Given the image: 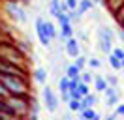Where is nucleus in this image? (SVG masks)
Instances as JSON below:
<instances>
[{
  "label": "nucleus",
  "mask_w": 124,
  "mask_h": 120,
  "mask_svg": "<svg viewBox=\"0 0 124 120\" xmlns=\"http://www.w3.org/2000/svg\"><path fill=\"white\" fill-rule=\"evenodd\" d=\"M64 43H66V52H68V56H71V58H77L79 54H81V47H79V41L75 39V38L66 39Z\"/></svg>",
  "instance_id": "obj_8"
},
{
  "label": "nucleus",
  "mask_w": 124,
  "mask_h": 120,
  "mask_svg": "<svg viewBox=\"0 0 124 120\" xmlns=\"http://www.w3.org/2000/svg\"><path fill=\"white\" fill-rule=\"evenodd\" d=\"M62 101H66V103L70 101V94L68 92H62Z\"/></svg>",
  "instance_id": "obj_34"
},
{
  "label": "nucleus",
  "mask_w": 124,
  "mask_h": 120,
  "mask_svg": "<svg viewBox=\"0 0 124 120\" xmlns=\"http://www.w3.org/2000/svg\"><path fill=\"white\" fill-rule=\"evenodd\" d=\"M0 54H2V60H4V62L15 64V66H19V64L23 62V56L19 54V49H17V47H11V45L0 47Z\"/></svg>",
  "instance_id": "obj_5"
},
{
  "label": "nucleus",
  "mask_w": 124,
  "mask_h": 120,
  "mask_svg": "<svg viewBox=\"0 0 124 120\" xmlns=\"http://www.w3.org/2000/svg\"><path fill=\"white\" fill-rule=\"evenodd\" d=\"M56 21H58V24H66V22H71L70 19H68V15H66V13H62V11L56 15Z\"/></svg>",
  "instance_id": "obj_27"
},
{
  "label": "nucleus",
  "mask_w": 124,
  "mask_h": 120,
  "mask_svg": "<svg viewBox=\"0 0 124 120\" xmlns=\"http://www.w3.org/2000/svg\"><path fill=\"white\" fill-rule=\"evenodd\" d=\"M96 101H98V98L94 96V94H86V96H83V98H81V111H83V109H90V107H94Z\"/></svg>",
  "instance_id": "obj_11"
},
{
  "label": "nucleus",
  "mask_w": 124,
  "mask_h": 120,
  "mask_svg": "<svg viewBox=\"0 0 124 120\" xmlns=\"http://www.w3.org/2000/svg\"><path fill=\"white\" fill-rule=\"evenodd\" d=\"M79 79H81V82H85V84H90V82H92V73H83V71H81Z\"/></svg>",
  "instance_id": "obj_25"
},
{
  "label": "nucleus",
  "mask_w": 124,
  "mask_h": 120,
  "mask_svg": "<svg viewBox=\"0 0 124 120\" xmlns=\"http://www.w3.org/2000/svg\"><path fill=\"white\" fill-rule=\"evenodd\" d=\"M94 2V6H96V4H100V6H105V0H92Z\"/></svg>",
  "instance_id": "obj_37"
},
{
  "label": "nucleus",
  "mask_w": 124,
  "mask_h": 120,
  "mask_svg": "<svg viewBox=\"0 0 124 120\" xmlns=\"http://www.w3.org/2000/svg\"><path fill=\"white\" fill-rule=\"evenodd\" d=\"M105 120H116V112H113V114H109V116H105Z\"/></svg>",
  "instance_id": "obj_36"
},
{
  "label": "nucleus",
  "mask_w": 124,
  "mask_h": 120,
  "mask_svg": "<svg viewBox=\"0 0 124 120\" xmlns=\"http://www.w3.org/2000/svg\"><path fill=\"white\" fill-rule=\"evenodd\" d=\"M70 38H73V26H71V22L60 24V32H58V38H56V39H60L62 43H64V41L70 39Z\"/></svg>",
  "instance_id": "obj_9"
},
{
  "label": "nucleus",
  "mask_w": 124,
  "mask_h": 120,
  "mask_svg": "<svg viewBox=\"0 0 124 120\" xmlns=\"http://www.w3.org/2000/svg\"><path fill=\"white\" fill-rule=\"evenodd\" d=\"M116 36H118V39H120V41H122V45H124V28L118 30V34H116Z\"/></svg>",
  "instance_id": "obj_33"
},
{
  "label": "nucleus",
  "mask_w": 124,
  "mask_h": 120,
  "mask_svg": "<svg viewBox=\"0 0 124 120\" xmlns=\"http://www.w3.org/2000/svg\"><path fill=\"white\" fill-rule=\"evenodd\" d=\"M58 90H60V94H62V92H68V90H70V79H68L66 75H64L60 81H58Z\"/></svg>",
  "instance_id": "obj_19"
},
{
  "label": "nucleus",
  "mask_w": 124,
  "mask_h": 120,
  "mask_svg": "<svg viewBox=\"0 0 124 120\" xmlns=\"http://www.w3.org/2000/svg\"><path fill=\"white\" fill-rule=\"evenodd\" d=\"M4 11L13 22H19V24H24L28 21V15H26V9H24L17 0H9L8 4L4 6Z\"/></svg>",
  "instance_id": "obj_2"
},
{
  "label": "nucleus",
  "mask_w": 124,
  "mask_h": 120,
  "mask_svg": "<svg viewBox=\"0 0 124 120\" xmlns=\"http://www.w3.org/2000/svg\"><path fill=\"white\" fill-rule=\"evenodd\" d=\"M105 6L111 8V11H113V13H116V11L124 6V0H105Z\"/></svg>",
  "instance_id": "obj_15"
},
{
  "label": "nucleus",
  "mask_w": 124,
  "mask_h": 120,
  "mask_svg": "<svg viewBox=\"0 0 124 120\" xmlns=\"http://www.w3.org/2000/svg\"><path fill=\"white\" fill-rule=\"evenodd\" d=\"M115 90H116V88H115V86H107V88L103 90V92H105V96H107V98H109V96H113V94H116Z\"/></svg>",
  "instance_id": "obj_31"
},
{
  "label": "nucleus",
  "mask_w": 124,
  "mask_h": 120,
  "mask_svg": "<svg viewBox=\"0 0 124 120\" xmlns=\"http://www.w3.org/2000/svg\"><path fill=\"white\" fill-rule=\"evenodd\" d=\"M36 36H38L39 43L43 45V47H49V45H51V39H49L47 34L43 32V17H38V19H36Z\"/></svg>",
  "instance_id": "obj_7"
},
{
  "label": "nucleus",
  "mask_w": 124,
  "mask_h": 120,
  "mask_svg": "<svg viewBox=\"0 0 124 120\" xmlns=\"http://www.w3.org/2000/svg\"><path fill=\"white\" fill-rule=\"evenodd\" d=\"M94 88H96V92H103V90L107 88V82H105V79L101 75L94 77Z\"/></svg>",
  "instance_id": "obj_14"
},
{
  "label": "nucleus",
  "mask_w": 124,
  "mask_h": 120,
  "mask_svg": "<svg viewBox=\"0 0 124 120\" xmlns=\"http://www.w3.org/2000/svg\"><path fill=\"white\" fill-rule=\"evenodd\" d=\"M49 13L56 17V15L60 13V0H51V4H49Z\"/></svg>",
  "instance_id": "obj_17"
},
{
  "label": "nucleus",
  "mask_w": 124,
  "mask_h": 120,
  "mask_svg": "<svg viewBox=\"0 0 124 120\" xmlns=\"http://www.w3.org/2000/svg\"><path fill=\"white\" fill-rule=\"evenodd\" d=\"M23 2H24V4H28V2H30V0H23Z\"/></svg>",
  "instance_id": "obj_40"
},
{
  "label": "nucleus",
  "mask_w": 124,
  "mask_h": 120,
  "mask_svg": "<svg viewBox=\"0 0 124 120\" xmlns=\"http://www.w3.org/2000/svg\"><path fill=\"white\" fill-rule=\"evenodd\" d=\"M41 98H43V105L47 107L49 112H54L56 109H58V98H56V94L53 92V88L45 86L43 92H41Z\"/></svg>",
  "instance_id": "obj_6"
},
{
  "label": "nucleus",
  "mask_w": 124,
  "mask_h": 120,
  "mask_svg": "<svg viewBox=\"0 0 124 120\" xmlns=\"http://www.w3.org/2000/svg\"><path fill=\"white\" fill-rule=\"evenodd\" d=\"M79 112H81V118L83 120H101V114L96 112L92 107L90 109H83V111H79Z\"/></svg>",
  "instance_id": "obj_12"
},
{
  "label": "nucleus",
  "mask_w": 124,
  "mask_h": 120,
  "mask_svg": "<svg viewBox=\"0 0 124 120\" xmlns=\"http://www.w3.org/2000/svg\"><path fill=\"white\" fill-rule=\"evenodd\" d=\"M0 82L8 90L9 96H23L26 92V82L24 77H9V75H0Z\"/></svg>",
  "instance_id": "obj_1"
},
{
  "label": "nucleus",
  "mask_w": 124,
  "mask_h": 120,
  "mask_svg": "<svg viewBox=\"0 0 124 120\" xmlns=\"http://www.w3.org/2000/svg\"><path fill=\"white\" fill-rule=\"evenodd\" d=\"M77 90L81 92V96H86V94H90V90H88V84H85V82H79V84H77Z\"/></svg>",
  "instance_id": "obj_26"
},
{
  "label": "nucleus",
  "mask_w": 124,
  "mask_h": 120,
  "mask_svg": "<svg viewBox=\"0 0 124 120\" xmlns=\"http://www.w3.org/2000/svg\"><path fill=\"white\" fill-rule=\"evenodd\" d=\"M79 75H81V71H79L73 64L68 66V69H66V77H68V79H79Z\"/></svg>",
  "instance_id": "obj_18"
},
{
  "label": "nucleus",
  "mask_w": 124,
  "mask_h": 120,
  "mask_svg": "<svg viewBox=\"0 0 124 120\" xmlns=\"http://www.w3.org/2000/svg\"><path fill=\"white\" fill-rule=\"evenodd\" d=\"M111 54H115L118 60H122V58H124V47H113Z\"/></svg>",
  "instance_id": "obj_23"
},
{
  "label": "nucleus",
  "mask_w": 124,
  "mask_h": 120,
  "mask_svg": "<svg viewBox=\"0 0 124 120\" xmlns=\"http://www.w3.org/2000/svg\"><path fill=\"white\" fill-rule=\"evenodd\" d=\"M34 81L39 82V84H43V82L47 81V71L43 68H36V69H34Z\"/></svg>",
  "instance_id": "obj_13"
},
{
  "label": "nucleus",
  "mask_w": 124,
  "mask_h": 120,
  "mask_svg": "<svg viewBox=\"0 0 124 120\" xmlns=\"http://www.w3.org/2000/svg\"><path fill=\"white\" fill-rule=\"evenodd\" d=\"M120 66H122V68H124V58H122V60H120Z\"/></svg>",
  "instance_id": "obj_39"
},
{
  "label": "nucleus",
  "mask_w": 124,
  "mask_h": 120,
  "mask_svg": "<svg viewBox=\"0 0 124 120\" xmlns=\"http://www.w3.org/2000/svg\"><path fill=\"white\" fill-rule=\"evenodd\" d=\"M2 39H4V32L0 30V41H2Z\"/></svg>",
  "instance_id": "obj_38"
},
{
  "label": "nucleus",
  "mask_w": 124,
  "mask_h": 120,
  "mask_svg": "<svg viewBox=\"0 0 124 120\" xmlns=\"http://www.w3.org/2000/svg\"><path fill=\"white\" fill-rule=\"evenodd\" d=\"M105 82H109L111 86H116V77H113V75H107V79H105Z\"/></svg>",
  "instance_id": "obj_32"
},
{
  "label": "nucleus",
  "mask_w": 124,
  "mask_h": 120,
  "mask_svg": "<svg viewBox=\"0 0 124 120\" xmlns=\"http://www.w3.org/2000/svg\"><path fill=\"white\" fill-rule=\"evenodd\" d=\"M116 114H124V103L116 107Z\"/></svg>",
  "instance_id": "obj_35"
},
{
  "label": "nucleus",
  "mask_w": 124,
  "mask_h": 120,
  "mask_svg": "<svg viewBox=\"0 0 124 120\" xmlns=\"http://www.w3.org/2000/svg\"><path fill=\"white\" fill-rule=\"evenodd\" d=\"M43 32L47 34V38L53 41V39H56L58 38V32H56V26H54L51 21H47V19H43Z\"/></svg>",
  "instance_id": "obj_10"
},
{
  "label": "nucleus",
  "mask_w": 124,
  "mask_h": 120,
  "mask_svg": "<svg viewBox=\"0 0 124 120\" xmlns=\"http://www.w3.org/2000/svg\"><path fill=\"white\" fill-rule=\"evenodd\" d=\"M116 103H118V94L109 96V98H107V101H105V105H107V107H115Z\"/></svg>",
  "instance_id": "obj_24"
},
{
  "label": "nucleus",
  "mask_w": 124,
  "mask_h": 120,
  "mask_svg": "<svg viewBox=\"0 0 124 120\" xmlns=\"http://www.w3.org/2000/svg\"><path fill=\"white\" fill-rule=\"evenodd\" d=\"M73 66L77 68L79 71H83V68L86 66V58H85V56H83V54H79L77 58H75V62H73Z\"/></svg>",
  "instance_id": "obj_21"
},
{
  "label": "nucleus",
  "mask_w": 124,
  "mask_h": 120,
  "mask_svg": "<svg viewBox=\"0 0 124 120\" xmlns=\"http://www.w3.org/2000/svg\"><path fill=\"white\" fill-rule=\"evenodd\" d=\"M96 34H98V43H100V49L105 54H111L113 51V39H115V32L109 28V26H100V28L96 30Z\"/></svg>",
  "instance_id": "obj_3"
},
{
  "label": "nucleus",
  "mask_w": 124,
  "mask_h": 120,
  "mask_svg": "<svg viewBox=\"0 0 124 120\" xmlns=\"http://www.w3.org/2000/svg\"><path fill=\"white\" fill-rule=\"evenodd\" d=\"M86 64L90 68H94V69H98V68H101V62L98 58H90V60H86Z\"/></svg>",
  "instance_id": "obj_29"
},
{
  "label": "nucleus",
  "mask_w": 124,
  "mask_h": 120,
  "mask_svg": "<svg viewBox=\"0 0 124 120\" xmlns=\"http://www.w3.org/2000/svg\"><path fill=\"white\" fill-rule=\"evenodd\" d=\"M81 120H83V118H81Z\"/></svg>",
  "instance_id": "obj_41"
},
{
  "label": "nucleus",
  "mask_w": 124,
  "mask_h": 120,
  "mask_svg": "<svg viewBox=\"0 0 124 120\" xmlns=\"http://www.w3.org/2000/svg\"><path fill=\"white\" fill-rule=\"evenodd\" d=\"M4 101L8 105V109L11 111V114H15V116H21L23 112L28 111V105H26V101L21 96H8Z\"/></svg>",
  "instance_id": "obj_4"
},
{
  "label": "nucleus",
  "mask_w": 124,
  "mask_h": 120,
  "mask_svg": "<svg viewBox=\"0 0 124 120\" xmlns=\"http://www.w3.org/2000/svg\"><path fill=\"white\" fill-rule=\"evenodd\" d=\"M64 2H66L68 9H77V4H79V0H64Z\"/></svg>",
  "instance_id": "obj_30"
},
{
  "label": "nucleus",
  "mask_w": 124,
  "mask_h": 120,
  "mask_svg": "<svg viewBox=\"0 0 124 120\" xmlns=\"http://www.w3.org/2000/svg\"><path fill=\"white\" fill-rule=\"evenodd\" d=\"M115 19L120 22V26L124 24V6H122V8H120V9H118V11L115 13Z\"/></svg>",
  "instance_id": "obj_28"
},
{
  "label": "nucleus",
  "mask_w": 124,
  "mask_h": 120,
  "mask_svg": "<svg viewBox=\"0 0 124 120\" xmlns=\"http://www.w3.org/2000/svg\"><path fill=\"white\" fill-rule=\"evenodd\" d=\"M77 8L83 11V13H86V11H90V9H94V2L92 0H79Z\"/></svg>",
  "instance_id": "obj_16"
},
{
  "label": "nucleus",
  "mask_w": 124,
  "mask_h": 120,
  "mask_svg": "<svg viewBox=\"0 0 124 120\" xmlns=\"http://www.w3.org/2000/svg\"><path fill=\"white\" fill-rule=\"evenodd\" d=\"M107 60H109V66L113 68V69H122V66H120V60L116 58L115 54H107Z\"/></svg>",
  "instance_id": "obj_20"
},
{
  "label": "nucleus",
  "mask_w": 124,
  "mask_h": 120,
  "mask_svg": "<svg viewBox=\"0 0 124 120\" xmlns=\"http://www.w3.org/2000/svg\"><path fill=\"white\" fill-rule=\"evenodd\" d=\"M68 107H70L71 112H77V111H81V101H77V99H70V101H68Z\"/></svg>",
  "instance_id": "obj_22"
}]
</instances>
